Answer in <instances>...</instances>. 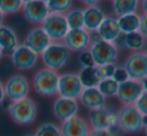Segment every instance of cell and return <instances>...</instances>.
<instances>
[{
  "mask_svg": "<svg viewBox=\"0 0 147 136\" xmlns=\"http://www.w3.org/2000/svg\"><path fill=\"white\" fill-rule=\"evenodd\" d=\"M71 53L63 41H53L40 55L45 68L57 72L65 68L71 59Z\"/></svg>",
  "mask_w": 147,
  "mask_h": 136,
  "instance_id": "cell-1",
  "label": "cell"
},
{
  "mask_svg": "<svg viewBox=\"0 0 147 136\" xmlns=\"http://www.w3.org/2000/svg\"><path fill=\"white\" fill-rule=\"evenodd\" d=\"M117 124L123 133H137L146 128V117H143L134 105H122L117 111Z\"/></svg>",
  "mask_w": 147,
  "mask_h": 136,
  "instance_id": "cell-2",
  "label": "cell"
},
{
  "mask_svg": "<svg viewBox=\"0 0 147 136\" xmlns=\"http://www.w3.org/2000/svg\"><path fill=\"white\" fill-rule=\"evenodd\" d=\"M57 82L59 73L43 67L34 74L32 86L39 96L51 98L57 96Z\"/></svg>",
  "mask_w": 147,
  "mask_h": 136,
  "instance_id": "cell-3",
  "label": "cell"
},
{
  "mask_svg": "<svg viewBox=\"0 0 147 136\" xmlns=\"http://www.w3.org/2000/svg\"><path fill=\"white\" fill-rule=\"evenodd\" d=\"M8 114L16 125L29 126L36 119V103L29 97L15 101Z\"/></svg>",
  "mask_w": 147,
  "mask_h": 136,
  "instance_id": "cell-4",
  "label": "cell"
},
{
  "mask_svg": "<svg viewBox=\"0 0 147 136\" xmlns=\"http://www.w3.org/2000/svg\"><path fill=\"white\" fill-rule=\"evenodd\" d=\"M124 69L129 79L135 81H146L147 78V53L146 51H134L125 60Z\"/></svg>",
  "mask_w": 147,
  "mask_h": 136,
  "instance_id": "cell-5",
  "label": "cell"
},
{
  "mask_svg": "<svg viewBox=\"0 0 147 136\" xmlns=\"http://www.w3.org/2000/svg\"><path fill=\"white\" fill-rule=\"evenodd\" d=\"M39 26L43 29L51 41H63L69 31L65 14L49 13Z\"/></svg>",
  "mask_w": 147,
  "mask_h": 136,
  "instance_id": "cell-6",
  "label": "cell"
},
{
  "mask_svg": "<svg viewBox=\"0 0 147 136\" xmlns=\"http://www.w3.org/2000/svg\"><path fill=\"white\" fill-rule=\"evenodd\" d=\"M147 91L145 81L139 82L128 79L118 84L116 98L122 105H133L143 92Z\"/></svg>",
  "mask_w": 147,
  "mask_h": 136,
  "instance_id": "cell-7",
  "label": "cell"
},
{
  "mask_svg": "<svg viewBox=\"0 0 147 136\" xmlns=\"http://www.w3.org/2000/svg\"><path fill=\"white\" fill-rule=\"evenodd\" d=\"M83 90L78 75L75 73H65L59 75L57 96L67 99L78 100Z\"/></svg>",
  "mask_w": 147,
  "mask_h": 136,
  "instance_id": "cell-8",
  "label": "cell"
},
{
  "mask_svg": "<svg viewBox=\"0 0 147 136\" xmlns=\"http://www.w3.org/2000/svg\"><path fill=\"white\" fill-rule=\"evenodd\" d=\"M30 85L28 79L20 74L11 76L4 84L5 97L9 98L13 102L28 97Z\"/></svg>",
  "mask_w": 147,
  "mask_h": 136,
  "instance_id": "cell-9",
  "label": "cell"
},
{
  "mask_svg": "<svg viewBox=\"0 0 147 136\" xmlns=\"http://www.w3.org/2000/svg\"><path fill=\"white\" fill-rule=\"evenodd\" d=\"M89 51L92 55L95 66L114 65L118 58V51L112 43L105 41L91 45Z\"/></svg>",
  "mask_w": 147,
  "mask_h": 136,
  "instance_id": "cell-10",
  "label": "cell"
},
{
  "mask_svg": "<svg viewBox=\"0 0 147 136\" xmlns=\"http://www.w3.org/2000/svg\"><path fill=\"white\" fill-rule=\"evenodd\" d=\"M88 123L91 129L108 130L111 126L117 124V111L106 105L94 111H90Z\"/></svg>",
  "mask_w": 147,
  "mask_h": 136,
  "instance_id": "cell-11",
  "label": "cell"
},
{
  "mask_svg": "<svg viewBox=\"0 0 147 136\" xmlns=\"http://www.w3.org/2000/svg\"><path fill=\"white\" fill-rule=\"evenodd\" d=\"M21 11L24 18L31 24H41L49 14L47 3L41 0L23 1Z\"/></svg>",
  "mask_w": 147,
  "mask_h": 136,
  "instance_id": "cell-12",
  "label": "cell"
},
{
  "mask_svg": "<svg viewBox=\"0 0 147 136\" xmlns=\"http://www.w3.org/2000/svg\"><path fill=\"white\" fill-rule=\"evenodd\" d=\"M38 57L39 55L30 51L23 43H19L10 55L12 65L19 71H28L33 69L37 64Z\"/></svg>",
  "mask_w": 147,
  "mask_h": 136,
  "instance_id": "cell-13",
  "label": "cell"
},
{
  "mask_svg": "<svg viewBox=\"0 0 147 136\" xmlns=\"http://www.w3.org/2000/svg\"><path fill=\"white\" fill-rule=\"evenodd\" d=\"M63 45L69 49V51L82 53L90 49L91 41L89 31L85 28L69 30L63 41Z\"/></svg>",
  "mask_w": 147,
  "mask_h": 136,
  "instance_id": "cell-14",
  "label": "cell"
},
{
  "mask_svg": "<svg viewBox=\"0 0 147 136\" xmlns=\"http://www.w3.org/2000/svg\"><path fill=\"white\" fill-rule=\"evenodd\" d=\"M53 41L40 26H34L27 32L23 45L37 55H40Z\"/></svg>",
  "mask_w": 147,
  "mask_h": 136,
  "instance_id": "cell-15",
  "label": "cell"
},
{
  "mask_svg": "<svg viewBox=\"0 0 147 136\" xmlns=\"http://www.w3.org/2000/svg\"><path fill=\"white\" fill-rule=\"evenodd\" d=\"M59 129L61 136H89L91 132L88 121L79 115L61 122Z\"/></svg>",
  "mask_w": 147,
  "mask_h": 136,
  "instance_id": "cell-16",
  "label": "cell"
},
{
  "mask_svg": "<svg viewBox=\"0 0 147 136\" xmlns=\"http://www.w3.org/2000/svg\"><path fill=\"white\" fill-rule=\"evenodd\" d=\"M79 102L78 100L67 99L57 97L53 105V113L55 119L59 122H63L74 116L78 115Z\"/></svg>",
  "mask_w": 147,
  "mask_h": 136,
  "instance_id": "cell-17",
  "label": "cell"
},
{
  "mask_svg": "<svg viewBox=\"0 0 147 136\" xmlns=\"http://www.w3.org/2000/svg\"><path fill=\"white\" fill-rule=\"evenodd\" d=\"M79 102L90 111H94L105 106L106 99L96 88H83L79 97Z\"/></svg>",
  "mask_w": 147,
  "mask_h": 136,
  "instance_id": "cell-18",
  "label": "cell"
},
{
  "mask_svg": "<svg viewBox=\"0 0 147 136\" xmlns=\"http://www.w3.org/2000/svg\"><path fill=\"white\" fill-rule=\"evenodd\" d=\"M18 45L19 39L14 29L8 25H0V49L3 55H10Z\"/></svg>",
  "mask_w": 147,
  "mask_h": 136,
  "instance_id": "cell-19",
  "label": "cell"
},
{
  "mask_svg": "<svg viewBox=\"0 0 147 136\" xmlns=\"http://www.w3.org/2000/svg\"><path fill=\"white\" fill-rule=\"evenodd\" d=\"M83 15H84V28L87 31L97 30L106 17L104 11L98 5L86 6L83 9Z\"/></svg>",
  "mask_w": 147,
  "mask_h": 136,
  "instance_id": "cell-20",
  "label": "cell"
},
{
  "mask_svg": "<svg viewBox=\"0 0 147 136\" xmlns=\"http://www.w3.org/2000/svg\"><path fill=\"white\" fill-rule=\"evenodd\" d=\"M97 31L100 35L102 41L112 43L116 37L121 32L119 28L118 21L115 16H106L102 21Z\"/></svg>",
  "mask_w": 147,
  "mask_h": 136,
  "instance_id": "cell-21",
  "label": "cell"
},
{
  "mask_svg": "<svg viewBox=\"0 0 147 136\" xmlns=\"http://www.w3.org/2000/svg\"><path fill=\"white\" fill-rule=\"evenodd\" d=\"M112 5L116 17L136 13L140 8V2L137 0H115Z\"/></svg>",
  "mask_w": 147,
  "mask_h": 136,
  "instance_id": "cell-22",
  "label": "cell"
},
{
  "mask_svg": "<svg viewBox=\"0 0 147 136\" xmlns=\"http://www.w3.org/2000/svg\"><path fill=\"white\" fill-rule=\"evenodd\" d=\"M116 18L117 21H118L120 31L126 33V35L138 31L139 21H140V13H131V14L116 17Z\"/></svg>",
  "mask_w": 147,
  "mask_h": 136,
  "instance_id": "cell-23",
  "label": "cell"
},
{
  "mask_svg": "<svg viewBox=\"0 0 147 136\" xmlns=\"http://www.w3.org/2000/svg\"><path fill=\"white\" fill-rule=\"evenodd\" d=\"M65 17L67 27H69V30L84 28L83 9L79 8V7H74V8L71 7L65 14Z\"/></svg>",
  "mask_w": 147,
  "mask_h": 136,
  "instance_id": "cell-24",
  "label": "cell"
},
{
  "mask_svg": "<svg viewBox=\"0 0 147 136\" xmlns=\"http://www.w3.org/2000/svg\"><path fill=\"white\" fill-rule=\"evenodd\" d=\"M146 43H147V37H143L138 31L126 35L125 49H129V51H132L133 53L134 51H145Z\"/></svg>",
  "mask_w": 147,
  "mask_h": 136,
  "instance_id": "cell-25",
  "label": "cell"
},
{
  "mask_svg": "<svg viewBox=\"0 0 147 136\" xmlns=\"http://www.w3.org/2000/svg\"><path fill=\"white\" fill-rule=\"evenodd\" d=\"M77 75L83 88H96L100 82L96 76L95 67L82 68Z\"/></svg>",
  "mask_w": 147,
  "mask_h": 136,
  "instance_id": "cell-26",
  "label": "cell"
},
{
  "mask_svg": "<svg viewBox=\"0 0 147 136\" xmlns=\"http://www.w3.org/2000/svg\"><path fill=\"white\" fill-rule=\"evenodd\" d=\"M45 3L49 13L65 14L73 7V1L71 0H47Z\"/></svg>",
  "mask_w": 147,
  "mask_h": 136,
  "instance_id": "cell-27",
  "label": "cell"
},
{
  "mask_svg": "<svg viewBox=\"0 0 147 136\" xmlns=\"http://www.w3.org/2000/svg\"><path fill=\"white\" fill-rule=\"evenodd\" d=\"M97 89L99 90L101 94L104 96V98H113L116 97L117 89H118V84L112 79H105L99 82Z\"/></svg>",
  "mask_w": 147,
  "mask_h": 136,
  "instance_id": "cell-28",
  "label": "cell"
},
{
  "mask_svg": "<svg viewBox=\"0 0 147 136\" xmlns=\"http://www.w3.org/2000/svg\"><path fill=\"white\" fill-rule=\"evenodd\" d=\"M23 1L21 0H0V11L2 14H14L22 8Z\"/></svg>",
  "mask_w": 147,
  "mask_h": 136,
  "instance_id": "cell-29",
  "label": "cell"
},
{
  "mask_svg": "<svg viewBox=\"0 0 147 136\" xmlns=\"http://www.w3.org/2000/svg\"><path fill=\"white\" fill-rule=\"evenodd\" d=\"M33 136H61L59 126L55 123L47 122L42 123L36 128Z\"/></svg>",
  "mask_w": 147,
  "mask_h": 136,
  "instance_id": "cell-30",
  "label": "cell"
},
{
  "mask_svg": "<svg viewBox=\"0 0 147 136\" xmlns=\"http://www.w3.org/2000/svg\"><path fill=\"white\" fill-rule=\"evenodd\" d=\"M116 65H106V66H95L96 70V76L99 79V81H102L105 79H110L112 78L113 73Z\"/></svg>",
  "mask_w": 147,
  "mask_h": 136,
  "instance_id": "cell-31",
  "label": "cell"
},
{
  "mask_svg": "<svg viewBox=\"0 0 147 136\" xmlns=\"http://www.w3.org/2000/svg\"><path fill=\"white\" fill-rule=\"evenodd\" d=\"M133 105H134L136 110L143 116V117H146L147 116V91L143 92L140 97L136 100V102H135Z\"/></svg>",
  "mask_w": 147,
  "mask_h": 136,
  "instance_id": "cell-32",
  "label": "cell"
},
{
  "mask_svg": "<svg viewBox=\"0 0 147 136\" xmlns=\"http://www.w3.org/2000/svg\"><path fill=\"white\" fill-rule=\"evenodd\" d=\"M112 79L114 80L117 84H121L129 79L128 74H127L126 70L124 69L123 66H116V67H115Z\"/></svg>",
  "mask_w": 147,
  "mask_h": 136,
  "instance_id": "cell-33",
  "label": "cell"
},
{
  "mask_svg": "<svg viewBox=\"0 0 147 136\" xmlns=\"http://www.w3.org/2000/svg\"><path fill=\"white\" fill-rule=\"evenodd\" d=\"M78 59H79V62H80L81 66H82V68L95 67V64H94V61H93L92 55H91V53L89 51V49L80 53Z\"/></svg>",
  "mask_w": 147,
  "mask_h": 136,
  "instance_id": "cell-34",
  "label": "cell"
},
{
  "mask_svg": "<svg viewBox=\"0 0 147 136\" xmlns=\"http://www.w3.org/2000/svg\"><path fill=\"white\" fill-rule=\"evenodd\" d=\"M125 41H126V33L121 31V32L116 37V39H115L111 43H112L113 47H114L117 51H119V49H125Z\"/></svg>",
  "mask_w": 147,
  "mask_h": 136,
  "instance_id": "cell-35",
  "label": "cell"
},
{
  "mask_svg": "<svg viewBox=\"0 0 147 136\" xmlns=\"http://www.w3.org/2000/svg\"><path fill=\"white\" fill-rule=\"evenodd\" d=\"M138 32L143 37H147V14L140 13V21H139Z\"/></svg>",
  "mask_w": 147,
  "mask_h": 136,
  "instance_id": "cell-36",
  "label": "cell"
},
{
  "mask_svg": "<svg viewBox=\"0 0 147 136\" xmlns=\"http://www.w3.org/2000/svg\"><path fill=\"white\" fill-rule=\"evenodd\" d=\"M13 103H14V102H13L12 100H10L7 97H4V99H3L2 101H1V103H0V108H1L4 112H7V113H8V112L10 111L11 107H12Z\"/></svg>",
  "mask_w": 147,
  "mask_h": 136,
  "instance_id": "cell-37",
  "label": "cell"
},
{
  "mask_svg": "<svg viewBox=\"0 0 147 136\" xmlns=\"http://www.w3.org/2000/svg\"><path fill=\"white\" fill-rule=\"evenodd\" d=\"M107 131L109 132V134H110L111 136H123V134H124L122 129L119 127L118 124H115V125L111 126Z\"/></svg>",
  "mask_w": 147,
  "mask_h": 136,
  "instance_id": "cell-38",
  "label": "cell"
},
{
  "mask_svg": "<svg viewBox=\"0 0 147 136\" xmlns=\"http://www.w3.org/2000/svg\"><path fill=\"white\" fill-rule=\"evenodd\" d=\"M89 35H90V41H91V45L93 43H96L98 41H102L101 39L100 35L97 30H93V31H89Z\"/></svg>",
  "mask_w": 147,
  "mask_h": 136,
  "instance_id": "cell-39",
  "label": "cell"
},
{
  "mask_svg": "<svg viewBox=\"0 0 147 136\" xmlns=\"http://www.w3.org/2000/svg\"><path fill=\"white\" fill-rule=\"evenodd\" d=\"M89 136H111L107 130H98V129H91L90 135Z\"/></svg>",
  "mask_w": 147,
  "mask_h": 136,
  "instance_id": "cell-40",
  "label": "cell"
},
{
  "mask_svg": "<svg viewBox=\"0 0 147 136\" xmlns=\"http://www.w3.org/2000/svg\"><path fill=\"white\" fill-rule=\"evenodd\" d=\"M83 3L86 6H96L99 4V1L98 0H85V1H83Z\"/></svg>",
  "mask_w": 147,
  "mask_h": 136,
  "instance_id": "cell-41",
  "label": "cell"
},
{
  "mask_svg": "<svg viewBox=\"0 0 147 136\" xmlns=\"http://www.w3.org/2000/svg\"><path fill=\"white\" fill-rule=\"evenodd\" d=\"M5 97V92H4V84L2 83V81L0 80V103L4 99Z\"/></svg>",
  "mask_w": 147,
  "mask_h": 136,
  "instance_id": "cell-42",
  "label": "cell"
},
{
  "mask_svg": "<svg viewBox=\"0 0 147 136\" xmlns=\"http://www.w3.org/2000/svg\"><path fill=\"white\" fill-rule=\"evenodd\" d=\"M3 21H4V15H3L2 12L0 11V25L3 24Z\"/></svg>",
  "mask_w": 147,
  "mask_h": 136,
  "instance_id": "cell-43",
  "label": "cell"
},
{
  "mask_svg": "<svg viewBox=\"0 0 147 136\" xmlns=\"http://www.w3.org/2000/svg\"><path fill=\"white\" fill-rule=\"evenodd\" d=\"M4 57V55H3V53H2V51H1V49H0V61H1V60H2V58Z\"/></svg>",
  "mask_w": 147,
  "mask_h": 136,
  "instance_id": "cell-44",
  "label": "cell"
},
{
  "mask_svg": "<svg viewBox=\"0 0 147 136\" xmlns=\"http://www.w3.org/2000/svg\"><path fill=\"white\" fill-rule=\"evenodd\" d=\"M25 136H33V134H27V135H25Z\"/></svg>",
  "mask_w": 147,
  "mask_h": 136,
  "instance_id": "cell-45",
  "label": "cell"
}]
</instances>
